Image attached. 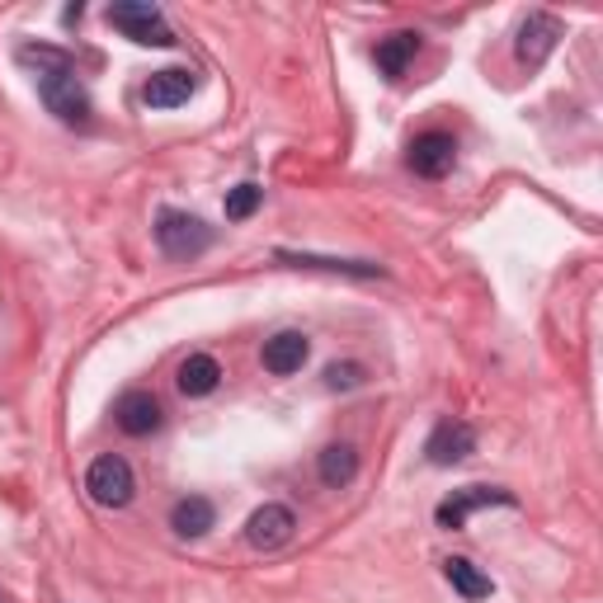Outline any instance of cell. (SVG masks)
<instances>
[{
  "label": "cell",
  "instance_id": "7",
  "mask_svg": "<svg viewBox=\"0 0 603 603\" xmlns=\"http://www.w3.org/2000/svg\"><path fill=\"white\" fill-rule=\"evenodd\" d=\"M297 533V514L288 505H260L250 514V524H246V542L255 552H279V547H288Z\"/></svg>",
  "mask_w": 603,
  "mask_h": 603
},
{
  "label": "cell",
  "instance_id": "4",
  "mask_svg": "<svg viewBox=\"0 0 603 603\" xmlns=\"http://www.w3.org/2000/svg\"><path fill=\"white\" fill-rule=\"evenodd\" d=\"M85 491H90V500H95V505H104V509L133 505L137 477H133V467H127V457H119V453L95 457L90 471H85Z\"/></svg>",
  "mask_w": 603,
  "mask_h": 603
},
{
  "label": "cell",
  "instance_id": "17",
  "mask_svg": "<svg viewBox=\"0 0 603 603\" xmlns=\"http://www.w3.org/2000/svg\"><path fill=\"white\" fill-rule=\"evenodd\" d=\"M443 580H448L463 599H491V590H495L491 576L471 566L467 556H448V562H443Z\"/></svg>",
  "mask_w": 603,
  "mask_h": 603
},
{
  "label": "cell",
  "instance_id": "18",
  "mask_svg": "<svg viewBox=\"0 0 603 603\" xmlns=\"http://www.w3.org/2000/svg\"><path fill=\"white\" fill-rule=\"evenodd\" d=\"M316 471H321V481L330 485V491L349 485V481L358 477V453H354V443H330V448L321 453V463H316Z\"/></svg>",
  "mask_w": 603,
  "mask_h": 603
},
{
  "label": "cell",
  "instance_id": "13",
  "mask_svg": "<svg viewBox=\"0 0 603 603\" xmlns=\"http://www.w3.org/2000/svg\"><path fill=\"white\" fill-rule=\"evenodd\" d=\"M180 392L184 396H212L218 392V382H222V364L212 354H189L180 364Z\"/></svg>",
  "mask_w": 603,
  "mask_h": 603
},
{
  "label": "cell",
  "instance_id": "1",
  "mask_svg": "<svg viewBox=\"0 0 603 603\" xmlns=\"http://www.w3.org/2000/svg\"><path fill=\"white\" fill-rule=\"evenodd\" d=\"M20 66L38 71V95L48 113L66 127H90V95L76 76V57L66 48H52V42H20Z\"/></svg>",
  "mask_w": 603,
  "mask_h": 603
},
{
  "label": "cell",
  "instance_id": "11",
  "mask_svg": "<svg viewBox=\"0 0 603 603\" xmlns=\"http://www.w3.org/2000/svg\"><path fill=\"white\" fill-rule=\"evenodd\" d=\"M189 95H194V71L189 66L151 71V81L141 85V104L147 109H180Z\"/></svg>",
  "mask_w": 603,
  "mask_h": 603
},
{
  "label": "cell",
  "instance_id": "10",
  "mask_svg": "<svg viewBox=\"0 0 603 603\" xmlns=\"http://www.w3.org/2000/svg\"><path fill=\"white\" fill-rule=\"evenodd\" d=\"M457 161V141L448 133H420L410 141V170L424 180H443Z\"/></svg>",
  "mask_w": 603,
  "mask_h": 603
},
{
  "label": "cell",
  "instance_id": "15",
  "mask_svg": "<svg viewBox=\"0 0 603 603\" xmlns=\"http://www.w3.org/2000/svg\"><path fill=\"white\" fill-rule=\"evenodd\" d=\"M274 260H279V264H293V269H325V274L382 279V264H372V260H325V255H293V250H279Z\"/></svg>",
  "mask_w": 603,
  "mask_h": 603
},
{
  "label": "cell",
  "instance_id": "3",
  "mask_svg": "<svg viewBox=\"0 0 603 603\" xmlns=\"http://www.w3.org/2000/svg\"><path fill=\"white\" fill-rule=\"evenodd\" d=\"M156 246H161L170 260H198L212 246V226L194 212L180 208H161L156 212Z\"/></svg>",
  "mask_w": 603,
  "mask_h": 603
},
{
  "label": "cell",
  "instance_id": "5",
  "mask_svg": "<svg viewBox=\"0 0 603 603\" xmlns=\"http://www.w3.org/2000/svg\"><path fill=\"white\" fill-rule=\"evenodd\" d=\"M485 505H505V509H514L519 500H514L509 491H500V485H463V491H453V495L434 509V524L448 528V533H457V528H467L471 514L485 509Z\"/></svg>",
  "mask_w": 603,
  "mask_h": 603
},
{
  "label": "cell",
  "instance_id": "9",
  "mask_svg": "<svg viewBox=\"0 0 603 603\" xmlns=\"http://www.w3.org/2000/svg\"><path fill=\"white\" fill-rule=\"evenodd\" d=\"M113 420H119L123 434L147 439V434H156V429H161L165 410H161V401H156L151 392H123L119 406H113Z\"/></svg>",
  "mask_w": 603,
  "mask_h": 603
},
{
  "label": "cell",
  "instance_id": "20",
  "mask_svg": "<svg viewBox=\"0 0 603 603\" xmlns=\"http://www.w3.org/2000/svg\"><path fill=\"white\" fill-rule=\"evenodd\" d=\"M358 382H364V368H358V364H330L325 368L330 392H349V386H358Z\"/></svg>",
  "mask_w": 603,
  "mask_h": 603
},
{
  "label": "cell",
  "instance_id": "16",
  "mask_svg": "<svg viewBox=\"0 0 603 603\" xmlns=\"http://www.w3.org/2000/svg\"><path fill=\"white\" fill-rule=\"evenodd\" d=\"M212 524H218V509H212V500H204V495H189L170 509V528H175L180 538H204Z\"/></svg>",
  "mask_w": 603,
  "mask_h": 603
},
{
  "label": "cell",
  "instance_id": "2",
  "mask_svg": "<svg viewBox=\"0 0 603 603\" xmlns=\"http://www.w3.org/2000/svg\"><path fill=\"white\" fill-rule=\"evenodd\" d=\"M109 24L119 28L123 38L141 42V48H175V28L165 24L161 5H151V0H113L109 5Z\"/></svg>",
  "mask_w": 603,
  "mask_h": 603
},
{
  "label": "cell",
  "instance_id": "12",
  "mask_svg": "<svg viewBox=\"0 0 603 603\" xmlns=\"http://www.w3.org/2000/svg\"><path fill=\"white\" fill-rule=\"evenodd\" d=\"M307 354H311V344H307V335H297V330H283V335L264 340V368L274 372V378H293V372L307 364Z\"/></svg>",
  "mask_w": 603,
  "mask_h": 603
},
{
  "label": "cell",
  "instance_id": "8",
  "mask_svg": "<svg viewBox=\"0 0 603 603\" xmlns=\"http://www.w3.org/2000/svg\"><path fill=\"white\" fill-rule=\"evenodd\" d=\"M424 453H429V463H434V467L463 463V457L477 453V429H471L467 420H443V424H434V434H429Z\"/></svg>",
  "mask_w": 603,
  "mask_h": 603
},
{
  "label": "cell",
  "instance_id": "6",
  "mask_svg": "<svg viewBox=\"0 0 603 603\" xmlns=\"http://www.w3.org/2000/svg\"><path fill=\"white\" fill-rule=\"evenodd\" d=\"M566 34V24L556 20L547 10H528L524 24H519V38H514V57H519L524 66H542L556 48V38Z\"/></svg>",
  "mask_w": 603,
  "mask_h": 603
},
{
  "label": "cell",
  "instance_id": "14",
  "mask_svg": "<svg viewBox=\"0 0 603 603\" xmlns=\"http://www.w3.org/2000/svg\"><path fill=\"white\" fill-rule=\"evenodd\" d=\"M415 52H420V34H410V28H401V34H386L382 42H378V66H382V76H392V81H401L406 76V66L415 62Z\"/></svg>",
  "mask_w": 603,
  "mask_h": 603
},
{
  "label": "cell",
  "instance_id": "19",
  "mask_svg": "<svg viewBox=\"0 0 603 603\" xmlns=\"http://www.w3.org/2000/svg\"><path fill=\"white\" fill-rule=\"evenodd\" d=\"M264 204V189L260 184H236L232 194H226V222H246L255 218V208Z\"/></svg>",
  "mask_w": 603,
  "mask_h": 603
}]
</instances>
